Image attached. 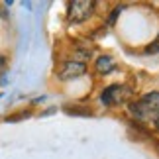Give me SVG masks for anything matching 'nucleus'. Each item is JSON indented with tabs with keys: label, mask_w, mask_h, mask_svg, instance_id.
I'll list each match as a JSON object with an SVG mask.
<instances>
[{
	"label": "nucleus",
	"mask_w": 159,
	"mask_h": 159,
	"mask_svg": "<svg viewBox=\"0 0 159 159\" xmlns=\"http://www.w3.org/2000/svg\"><path fill=\"white\" fill-rule=\"evenodd\" d=\"M130 112L138 120H149L151 116H157L159 114V93H148L138 102H132Z\"/></svg>",
	"instance_id": "1"
},
{
	"label": "nucleus",
	"mask_w": 159,
	"mask_h": 159,
	"mask_svg": "<svg viewBox=\"0 0 159 159\" xmlns=\"http://www.w3.org/2000/svg\"><path fill=\"white\" fill-rule=\"evenodd\" d=\"M94 6L96 4L93 0H73V2H69L67 18L71 24H83L94 14Z\"/></svg>",
	"instance_id": "2"
},
{
	"label": "nucleus",
	"mask_w": 159,
	"mask_h": 159,
	"mask_svg": "<svg viewBox=\"0 0 159 159\" xmlns=\"http://www.w3.org/2000/svg\"><path fill=\"white\" fill-rule=\"evenodd\" d=\"M128 96H130V89L128 87H124V84H110V87L102 90L100 100L104 106H118L128 100Z\"/></svg>",
	"instance_id": "3"
},
{
	"label": "nucleus",
	"mask_w": 159,
	"mask_h": 159,
	"mask_svg": "<svg viewBox=\"0 0 159 159\" xmlns=\"http://www.w3.org/2000/svg\"><path fill=\"white\" fill-rule=\"evenodd\" d=\"M87 73V65L81 63V61H67V63L61 67V71L57 73V77L61 81H75V79L83 77Z\"/></svg>",
	"instance_id": "4"
},
{
	"label": "nucleus",
	"mask_w": 159,
	"mask_h": 159,
	"mask_svg": "<svg viewBox=\"0 0 159 159\" xmlns=\"http://www.w3.org/2000/svg\"><path fill=\"white\" fill-rule=\"evenodd\" d=\"M114 67H116V63H114V59L110 57V55H102V57H98L96 63H94V69H96L98 75H108V73L114 71Z\"/></svg>",
	"instance_id": "5"
},
{
	"label": "nucleus",
	"mask_w": 159,
	"mask_h": 159,
	"mask_svg": "<svg viewBox=\"0 0 159 159\" xmlns=\"http://www.w3.org/2000/svg\"><path fill=\"white\" fill-rule=\"evenodd\" d=\"M157 51H159V35L155 38V41H153V43L145 47V53H157Z\"/></svg>",
	"instance_id": "6"
},
{
	"label": "nucleus",
	"mask_w": 159,
	"mask_h": 159,
	"mask_svg": "<svg viewBox=\"0 0 159 159\" xmlns=\"http://www.w3.org/2000/svg\"><path fill=\"white\" fill-rule=\"evenodd\" d=\"M122 8H124V6H116V8H114V12H112V14H110V26H112V24L116 22V18H118V14H120V12H122Z\"/></svg>",
	"instance_id": "7"
},
{
	"label": "nucleus",
	"mask_w": 159,
	"mask_h": 159,
	"mask_svg": "<svg viewBox=\"0 0 159 159\" xmlns=\"http://www.w3.org/2000/svg\"><path fill=\"white\" fill-rule=\"evenodd\" d=\"M6 67H8V59H6L4 55H0V75L6 71Z\"/></svg>",
	"instance_id": "8"
},
{
	"label": "nucleus",
	"mask_w": 159,
	"mask_h": 159,
	"mask_svg": "<svg viewBox=\"0 0 159 159\" xmlns=\"http://www.w3.org/2000/svg\"><path fill=\"white\" fill-rule=\"evenodd\" d=\"M153 124H155V128H157V130H159V114H157L155 118H153Z\"/></svg>",
	"instance_id": "9"
}]
</instances>
